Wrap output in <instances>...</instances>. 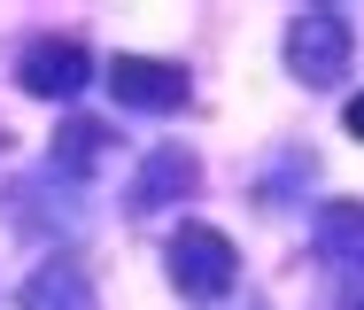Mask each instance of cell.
<instances>
[{
	"label": "cell",
	"mask_w": 364,
	"mask_h": 310,
	"mask_svg": "<svg viewBox=\"0 0 364 310\" xmlns=\"http://www.w3.org/2000/svg\"><path fill=\"white\" fill-rule=\"evenodd\" d=\"M341 310H364V264H349V279H341Z\"/></svg>",
	"instance_id": "9"
},
{
	"label": "cell",
	"mask_w": 364,
	"mask_h": 310,
	"mask_svg": "<svg viewBox=\"0 0 364 310\" xmlns=\"http://www.w3.org/2000/svg\"><path fill=\"white\" fill-rule=\"evenodd\" d=\"M202 186V163L186 148H147V163H140V178H132V210H163V202H186Z\"/></svg>",
	"instance_id": "5"
},
{
	"label": "cell",
	"mask_w": 364,
	"mask_h": 310,
	"mask_svg": "<svg viewBox=\"0 0 364 310\" xmlns=\"http://www.w3.org/2000/svg\"><path fill=\"white\" fill-rule=\"evenodd\" d=\"M349 55H357V31L341 8H302L287 23V70L302 85H341L349 78Z\"/></svg>",
	"instance_id": "2"
},
{
	"label": "cell",
	"mask_w": 364,
	"mask_h": 310,
	"mask_svg": "<svg viewBox=\"0 0 364 310\" xmlns=\"http://www.w3.org/2000/svg\"><path fill=\"white\" fill-rule=\"evenodd\" d=\"M109 85H117L124 109H147V117H163V109H178L194 93L186 85V63H163V55H117L109 63Z\"/></svg>",
	"instance_id": "4"
},
{
	"label": "cell",
	"mask_w": 364,
	"mask_h": 310,
	"mask_svg": "<svg viewBox=\"0 0 364 310\" xmlns=\"http://www.w3.org/2000/svg\"><path fill=\"white\" fill-rule=\"evenodd\" d=\"M85 78H93V55H85V39H63V31L31 39L16 63V85L39 101H70V93H85Z\"/></svg>",
	"instance_id": "3"
},
{
	"label": "cell",
	"mask_w": 364,
	"mask_h": 310,
	"mask_svg": "<svg viewBox=\"0 0 364 310\" xmlns=\"http://www.w3.org/2000/svg\"><path fill=\"white\" fill-rule=\"evenodd\" d=\"M318 256H333V264H364V202H333V210H318Z\"/></svg>",
	"instance_id": "7"
},
{
	"label": "cell",
	"mask_w": 364,
	"mask_h": 310,
	"mask_svg": "<svg viewBox=\"0 0 364 310\" xmlns=\"http://www.w3.org/2000/svg\"><path fill=\"white\" fill-rule=\"evenodd\" d=\"M341 124H349V140H364V93H349V109H341Z\"/></svg>",
	"instance_id": "10"
},
{
	"label": "cell",
	"mask_w": 364,
	"mask_h": 310,
	"mask_svg": "<svg viewBox=\"0 0 364 310\" xmlns=\"http://www.w3.org/2000/svg\"><path fill=\"white\" fill-rule=\"evenodd\" d=\"M101 148H109V124H93V117H70V124L55 132V163H70V171H93Z\"/></svg>",
	"instance_id": "8"
},
{
	"label": "cell",
	"mask_w": 364,
	"mask_h": 310,
	"mask_svg": "<svg viewBox=\"0 0 364 310\" xmlns=\"http://www.w3.org/2000/svg\"><path fill=\"white\" fill-rule=\"evenodd\" d=\"M163 264H171V287H178V295H194V303H225V295H232V279H240V248H232L218 225L171 232Z\"/></svg>",
	"instance_id": "1"
},
{
	"label": "cell",
	"mask_w": 364,
	"mask_h": 310,
	"mask_svg": "<svg viewBox=\"0 0 364 310\" xmlns=\"http://www.w3.org/2000/svg\"><path fill=\"white\" fill-rule=\"evenodd\" d=\"M23 310H101V295H93L85 264L55 256V264H39V272L23 279Z\"/></svg>",
	"instance_id": "6"
}]
</instances>
